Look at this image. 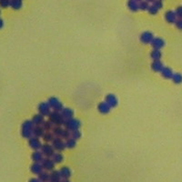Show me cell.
<instances>
[{
  "instance_id": "d6986e66",
  "label": "cell",
  "mask_w": 182,
  "mask_h": 182,
  "mask_svg": "<svg viewBox=\"0 0 182 182\" xmlns=\"http://www.w3.org/2000/svg\"><path fill=\"white\" fill-rule=\"evenodd\" d=\"M163 67H164V65L160 60H155L151 64V69L155 72H161Z\"/></svg>"
},
{
  "instance_id": "8fae6325",
  "label": "cell",
  "mask_w": 182,
  "mask_h": 182,
  "mask_svg": "<svg viewBox=\"0 0 182 182\" xmlns=\"http://www.w3.org/2000/svg\"><path fill=\"white\" fill-rule=\"evenodd\" d=\"M178 17L175 13V11L172 10H167L165 13V20L168 24H174L177 21Z\"/></svg>"
},
{
  "instance_id": "836d02e7",
  "label": "cell",
  "mask_w": 182,
  "mask_h": 182,
  "mask_svg": "<svg viewBox=\"0 0 182 182\" xmlns=\"http://www.w3.org/2000/svg\"><path fill=\"white\" fill-rule=\"evenodd\" d=\"M54 125L52 124V122H50L49 120H48V121H45L44 123H43V125H42V127L44 128V129H45V131L47 132V131H50L51 129H53V127Z\"/></svg>"
},
{
  "instance_id": "603a6c76",
  "label": "cell",
  "mask_w": 182,
  "mask_h": 182,
  "mask_svg": "<svg viewBox=\"0 0 182 182\" xmlns=\"http://www.w3.org/2000/svg\"><path fill=\"white\" fill-rule=\"evenodd\" d=\"M45 129L42 126H35L34 128V132L33 136L34 137H36V138H42L45 134Z\"/></svg>"
},
{
  "instance_id": "ba28073f",
  "label": "cell",
  "mask_w": 182,
  "mask_h": 182,
  "mask_svg": "<svg viewBox=\"0 0 182 182\" xmlns=\"http://www.w3.org/2000/svg\"><path fill=\"white\" fill-rule=\"evenodd\" d=\"M28 146L33 149V150H39L42 148V143L40 142L39 138H36V137H31L29 139H28Z\"/></svg>"
},
{
  "instance_id": "5b68a950",
  "label": "cell",
  "mask_w": 182,
  "mask_h": 182,
  "mask_svg": "<svg viewBox=\"0 0 182 182\" xmlns=\"http://www.w3.org/2000/svg\"><path fill=\"white\" fill-rule=\"evenodd\" d=\"M49 104L50 108H51V109H53L54 111H57V112H61L62 111V109L64 108V107H63V104L59 101V100L57 99V98H50L49 99Z\"/></svg>"
},
{
  "instance_id": "6da1fadb",
  "label": "cell",
  "mask_w": 182,
  "mask_h": 182,
  "mask_svg": "<svg viewBox=\"0 0 182 182\" xmlns=\"http://www.w3.org/2000/svg\"><path fill=\"white\" fill-rule=\"evenodd\" d=\"M34 128H35V125L33 124L32 120L24 121L21 126V136L24 138L29 139L31 137H33Z\"/></svg>"
},
{
  "instance_id": "e575fe53",
  "label": "cell",
  "mask_w": 182,
  "mask_h": 182,
  "mask_svg": "<svg viewBox=\"0 0 182 182\" xmlns=\"http://www.w3.org/2000/svg\"><path fill=\"white\" fill-rule=\"evenodd\" d=\"M71 138H74L75 140H78L81 138V132L79 131V129L78 130H74V131H71Z\"/></svg>"
},
{
  "instance_id": "ee69618b",
  "label": "cell",
  "mask_w": 182,
  "mask_h": 182,
  "mask_svg": "<svg viewBox=\"0 0 182 182\" xmlns=\"http://www.w3.org/2000/svg\"><path fill=\"white\" fill-rule=\"evenodd\" d=\"M60 182H70L69 181V180H66V179H62L61 180V181Z\"/></svg>"
},
{
  "instance_id": "7bdbcfd3",
  "label": "cell",
  "mask_w": 182,
  "mask_h": 182,
  "mask_svg": "<svg viewBox=\"0 0 182 182\" xmlns=\"http://www.w3.org/2000/svg\"><path fill=\"white\" fill-rule=\"evenodd\" d=\"M4 27V21L0 18V29Z\"/></svg>"
},
{
  "instance_id": "52a82bcc",
  "label": "cell",
  "mask_w": 182,
  "mask_h": 182,
  "mask_svg": "<svg viewBox=\"0 0 182 182\" xmlns=\"http://www.w3.org/2000/svg\"><path fill=\"white\" fill-rule=\"evenodd\" d=\"M40 151L43 153L44 157H46V158H49V159H51V158L53 157V155L56 153V152H55V149H54V148H53V146H52V145H49V144H48V143H46V144L42 145V148H41V149H40Z\"/></svg>"
},
{
  "instance_id": "7a4b0ae2",
  "label": "cell",
  "mask_w": 182,
  "mask_h": 182,
  "mask_svg": "<svg viewBox=\"0 0 182 182\" xmlns=\"http://www.w3.org/2000/svg\"><path fill=\"white\" fill-rule=\"evenodd\" d=\"M49 120L50 122H52V124L54 126H62L65 123V118L61 115L60 112L57 111H51L49 115Z\"/></svg>"
},
{
  "instance_id": "ab89813d",
  "label": "cell",
  "mask_w": 182,
  "mask_h": 182,
  "mask_svg": "<svg viewBox=\"0 0 182 182\" xmlns=\"http://www.w3.org/2000/svg\"><path fill=\"white\" fill-rule=\"evenodd\" d=\"M175 26L178 29L182 30V18H178L177 21L175 22Z\"/></svg>"
},
{
  "instance_id": "9a60e30c",
  "label": "cell",
  "mask_w": 182,
  "mask_h": 182,
  "mask_svg": "<svg viewBox=\"0 0 182 182\" xmlns=\"http://www.w3.org/2000/svg\"><path fill=\"white\" fill-rule=\"evenodd\" d=\"M58 171H59V174H60L61 179L68 180V179L71 177V175H72V172H71L70 168L67 167H61Z\"/></svg>"
},
{
  "instance_id": "4dcf8cb0",
  "label": "cell",
  "mask_w": 182,
  "mask_h": 182,
  "mask_svg": "<svg viewBox=\"0 0 182 182\" xmlns=\"http://www.w3.org/2000/svg\"><path fill=\"white\" fill-rule=\"evenodd\" d=\"M65 144H66V148H67V149H72L76 147V145H77V140H75L74 138H70L66 139V141H65Z\"/></svg>"
},
{
  "instance_id": "30bf717a",
  "label": "cell",
  "mask_w": 182,
  "mask_h": 182,
  "mask_svg": "<svg viewBox=\"0 0 182 182\" xmlns=\"http://www.w3.org/2000/svg\"><path fill=\"white\" fill-rule=\"evenodd\" d=\"M153 39H154V36H153V34L151 33V32H148L147 31V32L142 33L141 36H140V41L143 44H146V45L151 44Z\"/></svg>"
},
{
  "instance_id": "9c48e42d",
  "label": "cell",
  "mask_w": 182,
  "mask_h": 182,
  "mask_svg": "<svg viewBox=\"0 0 182 182\" xmlns=\"http://www.w3.org/2000/svg\"><path fill=\"white\" fill-rule=\"evenodd\" d=\"M41 164L43 166V168L44 170L46 171H52L55 169V163L54 161L52 160V159H49V158H46L43 159V161L41 162Z\"/></svg>"
},
{
  "instance_id": "d4e9b609",
  "label": "cell",
  "mask_w": 182,
  "mask_h": 182,
  "mask_svg": "<svg viewBox=\"0 0 182 182\" xmlns=\"http://www.w3.org/2000/svg\"><path fill=\"white\" fill-rule=\"evenodd\" d=\"M128 7L132 12H138L139 10L138 3L136 2V1H132V0H129L128 1Z\"/></svg>"
},
{
  "instance_id": "8992f818",
  "label": "cell",
  "mask_w": 182,
  "mask_h": 182,
  "mask_svg": "<svg viewBox=\"0 0 182 182\" xmlns=\"http://www.w3.org/2000/svg\"><path fill=\"white\" fill-rule=\"evenodd\" d=\"M37 109H38V113L44 116H49V115L51 113V108H50L49 102L40 103L37 107Z\"/></svg>"
},
{
  "instance_id": "484cf974",
  "label": "cell",
  "mask_w": 182,
  "mask_h": 182,
  "mask_svg": "<svg viewBox=\"0 0 182 182\" xmlns=\"http://www.w3.org/2000/svg\"><path fill=\"white\" fill-rule=\"evenodd\" d=\"M22 6V0H10V7H12L14 10H19Z\"/></svg>"
},
{
  "instance_id": "5bb4252c",
  "label": "cell",
  "mask_w": 182,
  "mask_h": 182,
  "mask_svg": "<svg viewBox=\"0 0 182 182\" xmlns=\"http://www.w3.org/2000/svg\"><path fill=\"white\" fill-rule=\"evenodd\" d=\"M30 170L31 172L35 174V175H39L41 172L44 171V168H43V166L41 163H38V162H34L33 164L30 167Z\"/></svg>"
},
{
  "instance_id": "2e32d148",
  "label": "cell",
  "mask_w": 182,
  "mask_h": 182,
  "mask_svg": "<svg viewBox=\"0 0 182 182\" xmlns=\"http://www.w3.org/2000/svg\"><path fill=\"white\" fill-rule=\"evenodd\" d=\"M61 177L59 174L58 170H52L49 173V182H60L61 181Z\"/></svg>"
},
{
  "instance_id": "b9f144b4",
  "label": "cell",
  "mask_w": 182,
  "mask_h": 182,
  "mask_svg": "<svg viewBox=\"0 0 182 182\" xmlns=\"http://www.w3.org/2000/svg\"><path fill=\"white\" fill-rule=\"evenodd\" d=\"M28 182H41L38 179H36V178H33V179H31V180H29V181Z\"/></svg>"
},
{
  "instance_id": "f6af8a7d",
  "label": "cell",
  "mask_w": 182,
  "mask_h": 182,
  "mask_svg": "<svg viewBox=\"0 0 182 182\" xmlns=\"http://www.w3.org/2000/svg\"><path fill=\"white\" fill-rule=\"evenodd\" d=\"M146 1H147V2H149V3H153L155 0H146Z\"/></svg>"
},
{
  "instance_id": "f1b7e54d",
  "label": "cell",
  "mask_w": 182,
  "mask_h": 182,
  "mask_svg": "<svg viewBox=\"0 0 182 182\" xmlns=\"http://www.w3.org/2000/svg\"><path fill=\"white\" fill-rule=\"evenodd\" d=\"M53 131V134H54V136L55 137H58V138H61V136H62V133L64 131V129L63 128H61L60 126H54V128H53V129H52Z\"/></svg>"
},
{
  "instance_id": "4fadbf2b",
  "label": "cell",
  "mask_w": 182,
  "mask_h": 182,
  "mask_svg": "<svg viewBox=\"0 0 182 182\" xmlns=\"http://www.w3.org/2000/svg\"><path fill=\"white\" fill-rule=\"evenodd\" d=\"M152 48L154 49H161L165 46V41L159 37H154L153 41L151 42Z\"/></svg>"
},
{
  "instance_id": "cb8c5ba5",
  "label": "cell",
  "mask_w": 182,
  "mask_h": 182,
  "mask_svg": "<svg viewBox=\"0 0 182 182\" xmlns=\"http://www.w3.org/2000/svg\"><path fill=\"white\" fill-rule=\"evenodd\" d=\"M162 57V53L160 49H153L152 52L150 53V57L153 59V61L155 60H160Z\"/></svg>"
},
{
  "instance_id": "8d00e7d4",
  "label": "cell",
  "mask_w": 182,
  "mask_h": 182,
  "mask_svg": "<svg viewBox=\"0 0 182 182\" xmlns=\"http://www.w3.org/2000/svg\"><path fill=\"white\" fill-rule=\"evenodd\" d=\"M148 11H149V13L150 15H153V16H154V15H157V14H158L159 9H158L156 6H154L153 5H151V6H149Z\"/></svg>"
},
{
  "instance_id": "ffe728a7",
  "label": "cell",
  "mask_w": 182,
  "mask_h": 182,
  "mask_svg": "<svg viewBox=\"0 0 182 182\" xmlns=\"http://www.w3.org/2000/svg\"><path fill=\"white\" fill-rule=\"evenodd\" d=\"M160 73H161V76L166 79H171L173 75H174L172 69L169 68V67H166V66L163 67V69H162V71Z\"/></svg>"
},
{
  "instance_id": "44dd1931",
  "label": "cell",
  "mask_w": 182,
  "mask_h": 182,
  "mask_svg": "<svg viewBox=\"0 0 182 182\" xmlns=\"http://www.w3.org/2000/svg\"><path fill=\"white\" fill-rule=\"evenodd\" d=\"M32 122L35 126H42L43 123L45 122V117L44 116H42L41 114H36L33 116L32 118Z\"/></svg>"
},
{
  "instance_id": "3957f363",
  "label": "cell",
  "mask_w": 182,
  "mask_h": 182,
  "mask_svg": "<svg viewBox=\"0 0 182 182\" xmlns=\"http://www.w3.org/2000/svg\"><path fill=\"white\" fill-rule=\"evenodd\" d=\"M64 126L66 129H68L69 131H74V130H78L80 129L81 127V122L78 119V118H69V119H66Z\"/></svg>"
},
{
  "instance_id": "7402d4cb",
  "label": "cell",
  "mask_w": 182,
  "mask_h": 182,
  "mask_svg": "<svg viewBox=\"0 0 182 182\" xmlns=\"http://www.w3.org/2000/svg\"><path fill=\"white\" fill-rule=\"evenodd\" d=\"M60 113L63 116V117L65 118V120L66 119H69V118H72L74 116V111L71 108H64Z\"/></svg>"
},
{
  "instance_id": "60d3db41",
  "label": "cell",
  "mask_w": 182,
  "mask_h": 182,
  "mask_svg": "<svg viewBox=\"0 0 182 182\" xmlns=\"http://www.w3.org/2000/svg\"><path fill=\"white\" fill-rule=\"evenodd\" d=\"M176 15H177V17L178 18H182V6H179L177 7L176 11H175Z\"/></svg>"
},
{
  "instance_id": "4316f807",
  "label": "cell",
  "mask_w": 182,
  "mask_h": 182,
  "mask_svg": "<svg viewBox=\"0 0 182 182\" xmlns=\"http://www.w3.org/2000/svg\"><path fill=\"white\" fill-rule=\"evenodd\" d=\"M51 159H52V160L54 161L55 164H58V163H61L63 161L64 158H63V155L60 152H57V153H55Z\"/></svg>"
},
{
  "instance_id": "f35d334b",
  "label": "cell",
  "mask_w": 182,
  "mask_h": 182,
  "mask_svg": "<svg viewBox=\"0 0 182 182\" xmlns=\"http://www.w3.org/2000/svg\"><path fill=\"white\" fill-rule=\"evenodd\" d=\"M10 6V0H0V7L6 8Z\"/></svg>"
},
{
  "instance_id": "d590c367",
  "label": "cell",
  "mask_w": 182,
  "mask_h": 182,
  "mask_svg": "<svg viewBox=\"0 0 182 182\" xmlns=\"http://www.w3.org/2000/svg\"><path fill=\"white\" fill-rule=\"evenodd\" d=\"M71 138V131H69L68 129H64V131L62 133V136H61V138L62 139H68V138Z\"/></svg>"
},
{
  "instance_id": "7dc6e473",
  "label": "cell",
  "mask_w": 182,
  "mask_h": 182,
  "mask_svg": "<svg viewBox=\"0 0 182 182\" xmlns=\"http://www.w3.org/2000/svg\"><path fill=\"white\" fill-rule=\"evenodd\" d=\"M0 14H1V11H0Z\"/></svg>"
},
{
  "instance_id": "277c9868",
  "label": "cell",
  "mask_w": 182,
  "mask_h": 182,
  "mask_svg": "<svg viewBox=\"0 0 182 182\" xmlns=\"http://www.w3.org/2000/svg\"><path fill=\"white\" fill-rule=\"evenodd\" d=\"M52 146L54 149L57 152H62L66 149V144L64 139L58 137H55L54 139L52 140Z\"/></svg>"
},
{
  "instance_id": "bcb514c9",
  "label": "cell",
  "mask_w": 182,
  "mask_h": 182,
  "mask_svg": "<svg viewBox=\"0 0 182 182\" xmlns=\"http://www.w3.org/2000/svg\"><path fill=\"white\" fill-rule=\"evenodd\" d=\"M132 1H136V2H138V3H139V2L142 1V0H132Z\"/></svg>"
},
{
  "instance_id": "74e56055",
  "label": "cell",
  "mask_w": 182,
  "mask_h": 182,
  "mask_svg": "<svg viewBox=\"0 0 182 182\" xmlns=\"http://www.w3.org/2000/svg\"><path fill=\"white\" fill-rule=\"evenodd\" d=\"M152 5L154 6H156L159 10V9H161L162 7H163V3H162V0H155L153 3H152Z\"/></svg>"
},
{
  "instance_id": "d6a6232c",
  "label": "cell",
  "mask_w": 182,
  "mask_h": 182,
  "mask_svg": "<svg viewBox=\"0 0 182 182\" xmlns=\"http://www.w3.org/2000/svg\"><path fill=\"white\" fill-rule=\"evenodd\" d=\"M172 81L175 84H181L182 83V75L180 73H175L172 77Z\"/></svg>"
},
{
  "instance_id": "7c38bea8",
  "label": "cell",
  "mask_w": 182,
  "mask_h": 182,
  "mask_svg": "<svg viewBox=\"0 0 182 182\" xmlns=\"http://www.w3.org/2000/svg\"><path fill=\"white\" fill-rule=\"evenodd\" d=\"M105 102H107L111 108H116V106H117V104H118V101H117L116 97L115 95H113V94H108L106 97V101Z\"/></svg>"
},
{
  "instance_id": "83f0119b",
  "label": "cell",
  "mask_w": 182,
  "mask_h": 182,
  "mask_svg": "<svg viewBox=\"0 0 182 182\" xmlns=\"http://www.w3.org/2000/svg\"><path fill=\"white\" fill-rule=\"evenodd\" d=\"M37 179L41 182H49V173L45 170L38 175Z\"/></svg>"
},
{
  "instance_id": "ac0fdd59",
  "label": "cell",
  "mask_w": 182,
  "mask_h": 182,
  "mask_svg": "<svg viewBox=\"0 0 182 182\" xmlns=\"http://www.w3.org/2000/svg\"><path fill=\"white\" fill-rule=\"evenodd\" d=\"M98 109L101 114H108L110 112L111 108L108 106V104L107 102H101L98 107Z\"/></svg>"
},
{
  "instance_id": "f546056e",
  "label": "cell",
  "mask_w": 182,
  "mask_h": 182,
  "mask_svg": "<svg viewBox=\"0 0 182 182\" xmlns=\"http://www.w3.org/2000/svg\"><path fill=\"white\" fill-rule=\"evenodd\" d=\"M54 138H55L54 134H53V132H50V131H47V132H45L44 136L42 137L43 140H44L46 143L52 142V140L54 139Z\"/></svg>"
},
{
  "instance_id": "e0dca14e",
  "label": "cell",
  "mask_w": 182,
  "mask_h": 182,
  "mask_svg": "<svg viewBox=\"0 0 182 182\" xmlns=\"http://www.w3.org/2000/svg\"><path fill=\"white\" fill-rule=\"evenodd\" d=\"M31 159L33 160L34 162H38V163H41L44 159V155L41 151L39 150H36L34 151L32 156H31Z\"/></svg>"
},
{
  "instance_id": "1f68e13d",
  "label": "cell",
  "mask_w": 182,
  "mask_h": 182,
  "mask_svg": "<svg viewBox=\"0 0 182 182\" xmlns=\"http://www.w3.org/2000/svg\"><path fill=\"white\" fill-rule=\"evenodd\" d=\"M149 3L147 2L146 0H142L138 3V7H139V10H142V11H146L148 10L149 7Z\"/></svg>"
}]
</instances>
